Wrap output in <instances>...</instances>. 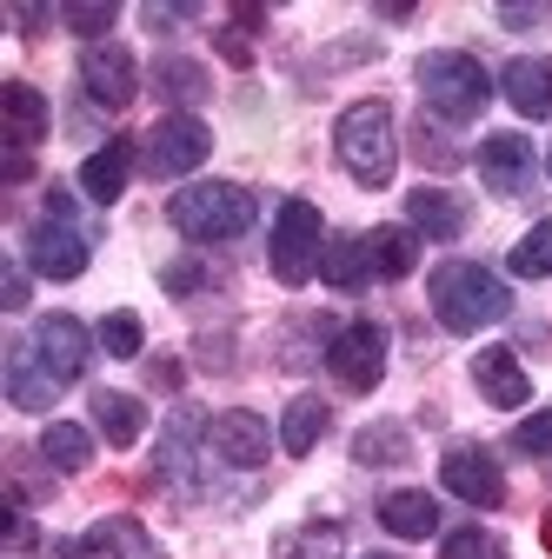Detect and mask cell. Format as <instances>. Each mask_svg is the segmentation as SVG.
I'll list each match as a JSON object with an SVG mask.
<instances>
[{
    "instance_id": "obj_1",
    "label": "cell",
    "mask_w": 552,
    "mask_h": 559,
    "mask_svg": "<svg viewBox=\"0 0 552 559\" xmlns=\"http://www.w3.org/2000/svg\"><path fill=\"white\" fill-rule=\"evenodd\" d=\"M427 300H433V320L446 333H479V326H500L513 313V287L479 260H440L427 280Z\"/></svg>"
},
{
    "instance_id": "obj_2",
    "label": "cell",
    "mask_w": 552,
    "mask_h": 559,
    "mask_svg": "<svg viewBox=\"0 0 552 559\" xmlns=\"http://www.w3.org/2000/svg\"><path fill=\"white\" fill-rule=\"evenodd\" d=\"M260 214V200L240 187V180H193L167 200V221L173 234H187L193 247H220V240H240Z\"/></svg>"
},
{
    "instance_id": "obj_3",
    "label": "cell",
    "mask_w": 552,
    "mask_h": 559,
    "mask_svg": "<svg viewBox=\"0 0 552 559\" xmlns=\"http://www.w3.org/2000/svg\"><path fill=\"white\" fill-rule=\"evenodd\" d=\"M333 154L360 187H386L393 167H399V127H393V107L386 100H353L347 114L333 120Z\"/></svg>"
},
{
    "instance_id": "obj_4",
    "label": "cell",
    "mask_w": 552,
    "mask_h": 559,
    "mask_svg": "<svg viewBox=\"0 0 552 559\" xmlns=\"http://www.w3.org/2000/svg\"><path fill=\"white\" fill-rule=\"evenodd\" d=\"M412 81H420V100H427L440 120H479V114H487V100H493V74H487L472 53H459V47L420 53Z\"/></svg>"
},
{
    "instance_id": "obj_5",
    "label": "cell",
    "mask_w": 552,
    "mask_h": 559,
    "mask_svg": "<svg viewBox=\"0 0 552 559\" xmlns=\"http://www.w3.org/2000/svg\"><path fill=\"white\" fill-rule=\"evenodd\" d=\"M320 253H326V221L313 200H280V214H273V280L280 287H307L320 273Z\"/></svg>"
},
{
    "instance_id": "obj_6",
    "label": "cell",
    "mask_w": 552,
    "mask_h": 559,
    "mask_svg": "<svg viewBox=\"0 0 552 559\" xmlns=\"http://www.w3.org/2000/svg\"><path fill=\"white\" fill-rule=\"evenodd\" d=\"M206 154H214V133H206V120H200V114H167V120H154V133H147L141 167H147L154 180H180V174L206 167Z\"/></svg>"
},
{
    "instance_id": "obj_7",
    "label": "cell",
    "mask_w": 552,
    "mask_h": 559,
    "mask_svg": "<svg viewBox=\"0 0 552 559\" xmlns=\"http://www.w3.org/2000/svg\"><path fill=\"white\" fill-rule=\"evenodd\" d=\"M326 367L347 393H373L386 380V326L380 320H347L326 340Z\"/></svg>"
},
{
    "instance_id": "obj_8",
    "label": "cell",
    "mask_w": 552,
    "mask_h": 559,
    "mask_svg": "<svg viewBox=\"0 0 552 559\" xmlns=\"http://www.w3.org/2000/svg\"><path fill=\"white\" fill-rule=\"evenodd\" d=\"M94 333L74 320V313H47V320H34V354H40V367L60 380V386H74L87 367H94Z\"/></svg>"
},
{
    "instance_id": "obj_9",
    "label": "cell",
    "mask_w": 552,
    "mask_h": 559,
    "mask_svg": "<svg viewBox=\"0 0 552 559\" xmlns=\"http://www.w3.org/2000/svg\"><path fill=\"white\" fill-rule=\"evenodd\" d=\"M440 486H446L453 500L479 507V513H493V507L506 500V473H500L493 447H453V453L440 460Z\"/></svg>"
},
{
    "instance_id": "obj_10",
    "label": "cell",
    "mask_w": 552,
    "mask_h": 559,
    "mask_svg": "<svg viewBox=\"0 0 552 559\" xmlns=\"http://www.w3.org/2000/svg\"><path fill=\"white\" fill-rule=\"evenodd\" d=\"M81 87H87V100H94V107L120 114L133 94H141V67H133V53H127L120 40H100V47H87V53H81Z\"/></svg>"
},
{
    "instance_id": "obj_11",
    "label": "cell",
    "mask_w": 552,
    "mask_h": 559,
    "mask_svg": "<svg viewBox=\"0 0 552 559\" xmlns=\"http://www.w3.org/2000/svg\"><path fill=\"white\" fill-rule=\"evenodd\" d=\"M539 160H532V140L526 133H487L479 140V180H487L500 200H519L532 187Z\"/></svg>"
},
{
    "instance_id": "obj_12",
    "label": "cell",
    "mask_w": 552,
    "mask_h": 559,
    "mask_svg": "<svg viewBox=\"0 0 552 559\" xmlns=\"http://www.w3.org/2000/svg\"><path fill=\"white\" fill-rule=\"evenodd\" d=\"M87 234L81 227H67V221H40L34 234H27V266L40 273V280H81L87 273Z\"/></svg>"
},
{
    "instance_id": "obj_13",
    "label": "cell",
    "mask_w": 552,
    "mask_h": 559,
    "mask_svg": "<svg viewBox=\"0 0 552 559\" xmlns=\"http://www.w3.org/2000/svg\"><path fill=\"white\" fill-rule=\"evenodd\" d=\"M206 447H214V460H227V466H266L273 433H266V419H260V413L227 406L214 427H206Z\"/></svg>"
},
{
    "instance_id": "obj_14",
    "label": "cell",
    "mask_w": 552,
    "mask_h": 559,
    "mask_svg": "<svg viewBox=\"0 0 552 559\" xmlns=\"http://www.w3.org/2000/svg\"><path fill=\"white\" fill-rule=\"evenodd\" d=\"M406 227L446 247V240H459L472 227V206L459 193H446V187H420V193H406Z\"/></svg>"
},
{
    "instance_id": "obj_15",
    "label": "cell",
    "mask_w": 552,
    "mask_h": 559,
    "mask_svg": "<svg viewBox=\"0 0 552 559\" xmlns=\"http://www.w3.org/2000/svg\"><path fill=\"white\" fill-rule=\"evenodd\" d=\"M500 94L513 100V114L545 120V114H552V53H519V60H506Z\"/></svg>"
},
{
    "instance_id": "obj_16",
    "label": "cell",
    "mask_w": 552,
    "mask_h": 559,
    "mask_svg": "<svg viewBox=\"0 0 552 559\" xmlns=\"http://www.w3.org/2000/svg\"><path fill=\"white\" fill-rule=\"evenodd\" d=\"M472 386L487 393L493 406H526L532 400V380H526L513 346H479V354H472Z\"/></svg>"
},
{
    "instance_id": "obj_17",
    "label": "cell",
    "mask_w": 552,
    "mask_h": 559,
    "mask_svg": "<svg viewBox=\"0 0 552 559\" xmlns=\"http://www.w3.org/2000/svg\"><path fill=\"white\" fill-rule=\"evenodd\" d=\"M53 393H60V380L40 367L34 340H8V400H14L21 413H47Z\"/></svg>"
},
{
    "instance_id": "obj_18",
    "label": "cell",
    "mask_w": 552,
    "mask_h": 559,
    "mask_svg": "<svg viewBox=\"0 0 552 559\" xmlns=\"http://www.w3.org/2000/svg\"><path fill=\"white\" fill-rule=\"evenodd\" d=\"M127 174H133V140H107L100 154L81 160V193H87L94 206H113V200L127 193Z\"/></svg>"
},
{
    "instance_id": "obj_19",
    "label": "cell",
    "mask_w": 552,
    "mask_h": 559,
    "mask_svg": "<svg viewBox=\"0 0 552 559\" xmlns=\"http://www.w3.org/2000/svg\"><path fill=\"white\" fill-rule=\"evenodd\" d=\"M320 280L339 294H360L373 280V253H367V234H333L326 253H320Z\"/></svg>"
},
{
    "instance_id": "obj_20",
    "label": "cell",
    "mask_w": 552,
    "mask_h": 559,
    "mask_svg": "<svg viewBox=\"0 0 552 559\" xmlns=\"http://www.w3.org/2000/svg\"><path fill=\"white\" fill-rule=\"evenodd\" d=\"M380 526L399 533V539H433V533H440V500L420 493V486H406V493H386V500H380Z\"/></svg>"
},
{
    "instance_id": "obj_21",
    "label": "cell",
    "mask_w": 552,
    "mask_h": 559,
    "mask_svg": "<svg viewBox=\"0 0 552 559\" xmlns=\"http://www.w3.org/2000/svg\"><path fill=\"white\" fill-rule=\"evenodd\" d=\"M154 94L167 100V107H200L206 94H214V81H206V67L200 60H187V53H160L154 60Z\"/></svg>"
},
{
    "instance_id": "obj_22",
    "label": "cell",
    "mask_w": 552,
    "mask_h": 559,
    "mask_svg": "<svg viewBox=\"0 0 552 559\" xmlns=\"http://www.w3.org/2000/svg\"><path fill=\"white\" fill-rule=\"evenodd\" d=\"M326 427H333V406H326L320 393H300V400L280 413V447H287L293 460H307V453L326 440Z\"/></svg>"
},
{
    "instance_id": "obj_23",
    "label": "cell",
    "mask_w": 552,
    "mask_h": 559,
    "mask_svg": "<svg viewBox=\"0 0 552 559\" xmlns=\"http://www.w3.org/2000/svg\"><path fill=\"white\" fill-rule=\"evenodd\" d=\"M8 140L14 147H40L47 140V120H53V107H47V94L40 87H27V81H8Z\"/></svg>"
},
{
    "instance_id": "obj_24",
    "label": "cell",
    "mask_w": 552,
    "mask_h": 559,
    "mask_svg": "<svg viewBox=\"0 0 552 559\" xmlns=\"http://www.w3.org/2000/svg\"><path fill=\"white\" fill-rule=\"evenodd\" d=\"M94 433L107 447H133L147 433V406L133 400V393H94Z\"/></svg>"
},
{
    "instance_id": "obj_25",
    "label": "cell",
    "mask_w": 552,
    "mask_h": 559,
    "mask_svg": "<svg viewBox=\"0 0 552 559\" xmlns=\"http://www.w3.org/2000/svg\"><path fill=\"white\" fill-rule=\"evenodd\" d=\"M81 552H113V559H167V552H160V539H154L141 520H100V526L81 539Z\"/></svg>"
},
{
    "instance_id": "obj_26",
    "label": "cell",
    "mask_w": 552,
    "mask_h": 559,
    "mask_svg": "<svg viewBox=\"0 0 552 559\" xmlns=\"http://www.w3.org/2000/svg\"><path fill=\"white\" fill-rule=\"evenodd\" d=\"M40 460H47L53 473H87V460H94V433L74 427V419H47V427H40Z\"/></svg>"
},
{
    "instance_id": "obj_27",
    "label": "cell",
    "mask_w": 552,
    "mask_h": 559,
    "mask_svg": "<svg viewBox=\"0 0 552 559\" xmlns=\"http://www.w3.org/2000/svg\"><path fill=\"white\" fill-rule=\"evenodd\" d=\"M367 253H373V273L380 280H406L412 266H420V234H412V227H373L367 234Z\"/></svg>"
},
{
    "instance_id": "obj_28",
    "label": "cell",
    "mask_w": 552,
    "mask_h": 559,
    "mask_svg": "<svg viewBox=\"0 0 552 559\" xmlns=\"http://www.w3.org/2000/svg\"><path fill=\"white\" fill-rule=\"evenodd\" d=\"M353 460L360 466H406L412 460V433L399 427V419H373V427L353 433Z\"/></svg>"
},
{
    "instance_id": "obj_29",
    "label": "cell",
    "mask_w": 552,
    "mask_h": 559,
    "mask_svg": "<svg viewBox=\"0 0 552 559\" xmlns=\"http://www.w3.org/2000/svg\"><path fill=\"white\" fill-rule=\"evenodd\" d=\"M193 440H200V413H173L167 419V433H160V479H173V486H187V473H193Z\"/></svg>"
},
{
    "instance_id": "obj_30",
    "label": "cell",
    "mask_w": 552,
    "mask_h": 559,
    "mask_svg": "<svg viewBox=\"0 0 552 559\" xmlns=\"http://www.w3.org/2000/svg\"><path fill=\"white\" fill-rule=\"evenodd\" d=\"M506 266H513L519 280H552V221H532V227L519 234V247L506 253Z\"/></svg>"
},
{
    "instance_id": "obj_31",
    "label": "cell",
    "mask_w": 552,
    "mask_h": 559,
    "mask_svg": "<svg viewBox=\"0 0 552 559\" xmlns=\"http://www.w3.org/2000/svg\"><path fill=\"white\" fill-rule=\"evenodd\" d=\"M94 340H100V354H107V360H141L147 326H141V313H107Z\"/></svg>"
},
{
    "instance_id": "obj_32",
    "label": "cell",
    "mask_w": 552,
    "mask_h": 559,
    "mask_svg": "<svg viewBox=\"0 0 552 559\" xmlns=\"http://www.w3.org/2000/svg\"><path fill=\"white\" fill-rule=\"evenodd\" d=\"M253 27H266V8H233V21L220 27V53L233 67H253Z\"/></svg>"
},
{
    "instance_id": "obj_33",
    "label": "cell",
    "mask_w": 552,
    "mask_h": 559,
    "mask_svg": "<svg viewBox=\"0 0 552 559\" xmlns=\"http://www.w3.org/2000/svg\"><path fill=\"white\" fill-rule=\"evenodd\" d=\"M113 21H120L113 0H81V8H60V27L87 34V47H100V34H113Z\"/></svg>"
},
{
    "instance_id": "obj_34",
    "label": "cell",
    "mask_w": 552,
    "mask_h": 559,
    "mask_svg": "<svg viewBox=\"0 0 552 559\" xmlns=\"http://www.w3.org/2000/svg\"><path fill=\"white\" fill-rule=\"evenodd\" d=\"M214 280H220V266H206L200 253H187V260L160 266V287H167L173 300H187V294H200V287H214Z\"/></svg>"
},
{
    "instance_id": "obj_35",
    "label": "cell",
    "mask_w": 552,
    "mask_h": 559,
    "mask_svg": "<svg viewBox=\"0 0 552 559\" xmlns=\"http://www.w3.org/2000/svg\"><path fill=\"white\" fill-rule=\"evenodd\" d=\"M333 552H339V526H300L280 539L273 559H333Z\"/></svg>"
},
{
    "instance_id": "obj_36",
    "label": "cell",
    "mask_w": 552,
    "mask_h": 559,
    "mask_svg": "<svg viewBox=\"0 0 552 559\" xmlns=\"http://www.w3.org/2000/svg\"><path fill=\"white\" fill-rule=\"evenodd\" d=\"M440 559H506V539H493L487 526H459V533L440 546Z\"/></svg>"
},
{
    "instance_id": "obj_37",
    "label": "cell",
    "mask_w": 552,
    "mask_h": 559,
    "mask_svg": "<svg viewBox=\"0 0 552 559\" xmlns=\"http://www.w3.org/2000/svg\"><path fill=\"white\" fill-rule=\"evenodd\" d=\"M513 453H532V460H545V453H552V406L513 427Z\"/></svg>"
},
{
    "instance_id": "obj_38",
    "label": "cell",
    "mask_w": 552,
    "mask_h": 559,
    "mask_svg": "<svg viewBox=\"0 0 552 559\" xmlns=\"http://www.w3.org/2000/svg\"><path fill=\"white\" fill-rule=\"evenodd\" d=\"M420 160H427V167H440V174H453V167H459V147H453V140H446L433 120H420Z\"/></svg>"
},
{
    "instance_id": "obj_39",
    "label": "cell",
    "mask_w": 552,
    "mask_h": 559,
    "mask_svg": "<svg viewBox=\"0 0 552 559\" xmlns=\"http://www.w3.org/2000/svg\"><path fill=\"white\" fill-rule=\"evenodd\" d=\"M545 0H506V8H500V27H513V34H526V27H545Z\"/></svg>"
},
{
    "instance_id": "obj_40",
    "label": "cell",
    "mask_w": 552,
    "mask_h": 559,
    "mask_svg": "<svg viewBox=\"0 0 552 559\" xmlns=\"http://www.w3.org/2000/svg\"><path fill=\"white\" fill-rule=\"evenodd\" d=\"M141 21L147 27H187V21H200V8H141Z\"/></svg>"
},
{
    "instance_id": "obj_41",
    "label": "cell",
    "mask_w": 552,
    "mask_h": 559,
    "mask_svg": "<svg viewBox=\"0 0 552 559\" xmlns=\"http://www.w3.org/2000/svg\"><path fill=\"white\" fill-rule=\"evenodd\" d=\"M8 539H14V552H34V520L14 507V526H8Z\"/></svg>"
},
{
    "instance_id": "obj_42",
    "label": "cell",
    "mask_w": 552,
    "mask_h": 559,
    "mask_svg": "<svg viewBox=\"0 0 552 559\" xmlns=\"http://www.w3.org/2000/svg\"><path fill=\"white\" fill-rule=\"evenodd\" d=\"M0 307H8V313H21V307H27V273H21V266L8 273V300H0Z\"/></svg>"
},
{
    "instance_id": "obj_43",
    "label": "cell",
    "mask_w": 552,
    "mask_h": 559,
    "mask_svg": "<svg viewBox=\"0 0 552 559\" xmlns=\"http://www.w3.org/2000/svg\"><path fill=\"white\" fill-rule=\"evenodd\" d=\"M14 21H21V27H53L60 14H53V8H14Z\"/></svg>"
},
{
    "instance_id": "obj_44",
    "label": "cell",
    "mask_w": 552,
    "mask_h": 559,
    "mask_svg": "<svg viewBox=\"0 0 552 559\" xmlns=\"http://www.w3.org/2000/svg\"><path fill=\"white\" fill-rule=\"evenodd\" d=\"M34 174V160H27V147H14V160H8V180H27Z\"/></svg>"
},
{
    "instance_id": "obj_45",
    "label": "cell",
    "mask_w": 552,
    "mask_h": 559,
    "mask_svg": "<svg viewBox=\"0 0 552 559\" xmlns=\"http://www.w3.org/2000/svg\"><path fill=\"white\" fill-rule=\"evenodd\" d=\"M545 546H552V513H545Z\"/></svg>"
},
{
    "instance_id": "obj_46",
    "label": "cell",
    "mask_w": 552,
    "mask_h": 559,
    "mask_svg": "<svg viewBox=\"0 0 552 559\" xmlns=\"http://www.w3.org/2000/svg\"><path fill=\"white\" fill-rule=\"evenodd\" d=\"M367 559H393V552H367Z\"/></svg>"
},
{
    "instance_id": "obj_47",
    "label": "cell",
    "mask_w": 552,
    "mask_h": 559,
    "mask_svg": "<svg viewBox=\"0 0 552 559\" xmlns=\"http://www.w3.org/2000/svg\"><path fill=\"white\" fill-rule=\"evenodd\" d=\"M545 174H552V154H545Z\"/></svg>"
}]
</instances>
